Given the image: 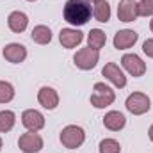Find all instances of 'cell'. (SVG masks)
<instances>
[{
	"mask_svg": "<svg viewBox=\"0 0 153 153\" xmlns=\"http://www.w3.org/2000/svg\"><path fill=\"white\" fill-rule=\"evenodd\" d=\"M98 61H100V52H98V50H93V48H89V46L76 50V53L73 55L75 66L78 70H84V71L93 70V68L98 64Z\"/></svg>",
	"mask_w": 153,
	"mask_h": 153,
	"instance_id": "cell-5",
	"label": "cell"
},
{
	"mask_svg": "<svg viewBox=\"0 0 153 153\" xmlns=\"http://www.w3.org/2000/svg\"><path fill=\"white\" fill-rule=\"evenodd\" d=\"M121 66L132 76H143L146 73V62L137 53H125L121 57Z\"/></svg>",
	"mask_w": 153,
	"mask_h": 153,
	"instance_id": "cell-7",
	"label": "cell"
},
{
	"mask_svg": "<svg viewBox=\"0 0 153 153\" xmlns=\"http://www.w3.org/2000/svg\"><path fill=\"white\" fill-rule=\"evenodd\" d=\"M62 16L64 20L73 25V27H82L85 25L91 16H93V7L89 2L85 0H68L64 4V9H62Z\"/></svg>",
	"mask_w": 153,
	"mask_h": 153,
	"instance_id": "cell-1",
	"label": "cell"
},
{
	"mask_svg": "<svg viewBox=\"0 0 153 153\" xmlns=\"http://www.w3.org/2000/svg\"><path fill=\"white\" fill-rule=\"evenodd\" d=\"M102 75L105 76L109 82H112L116 87H119V89H123L126 85V76H125L123 70L116 62H107L103 66V70H102Z\"/></svg>",
	"mask_w": 153,
	"mask_h": 153,
	"instance_id": "cell-12",
	"label": "cell"
},
{
	"mask_svg": "<svg viewBox=\"0 0 153 153\" xmlns=\"http://www.w3.org/2000/svg\"><path fill=\"white\" fill-rule=\"evenodd\" d=\"M125 125H126V117H125L123 112H119V111H111V112H107V114L103 116V126L107 130H111V132L123 130Z\"/></svg>",
	"mask_w": 153,
	"mask_h": 153,
	"instance_id": "cell-16",
	"label": "cell"
},
{
	"mask_svg": "<svg viewBox=\"0 0 153 153\" xmlns=\"http://www.w3.org/2000/svg\"><path fill=\"white\" fill-rule=\"evenodd\" d=\"M27 2H36V0H27Z\"/></svg>",
	"mask_w": 153,
	"mask_h": 153,
	"instance_id": "cell-29",
	"label": "cell"
},
{
	"mask_svg": "<svg viewBox=\"0 0 153 153\" xmlns=\"http://www.w3.org/2000/svg\"><path fill=\"white\" fill-rule=\"evenodd\" d=\"M59 41L64 48H76L84 41V34L78 29H62L59 32Z\"/></svg>",
	"mask_w": 153,
	"mask_h": 153,
	"instance_id": "cell-15",
	"label": "cell"
},
{
	"mask_svg": "<svg viewBox=\"0 0 153 153\" xmlns=\"http://www.w3.org/2000/svg\"><path fill=\"white\" fill-rule=\"evenodd\" d=\"M2 55H4L5 61H9L13 64H20L27 59V48L20 43H9V45L4 46Z\"/></svg>",
	"mask_w": 153,
	"mask_h": 153,
	"instance_id": "cell-10",
	"label": "cell"
},
{
	"mask_svg": "<svg viewBox=\"0 0 153 153\" xmlns=\"http://www.w3.org/2000/svg\"><path fill=\"white\" fill-rule=\"evenodd\" d=\"M14 87L11 82H5V80H0V103H9L13 102L14 98Z\"/></svg>",
	"mask_w": 153,
	"mask_h": 153,
	"instance_id": "cell-21",
	"label": "cell"
},
{
	"mask_svg": "<svg viewBox=\"0 0 153 153\" xmlns=\"http://www.w3.org/2000/svg\"><path fill=\"white\" fill-rule=\"evenodd\" d=\"M85 2H96V0H85Z\"/></svg>",
	"mask_w": 153,
	"mask_h": 153,
	"instance_id": "cell-28",
	"label": "cell"
},
{
	"mask_svg": "<svg viewBox=\"0 0 153 153\" xmlns=\"http://www.w3.org/2000/svg\"><path fill=\"white\" fill-rule=\"evenodd\" d=\"M105 43H107V36H105L103 30H100V29H91V32L87 34V46H89V48L100 52V50L105 46Z\"/></svg>",
	"mask_w": 153,
	"mask_h": 153,
	"instance_id": "cell-18",
	"label": "cell"
},
{
	"mask_svg": "<svg viewBox=\"0 0 153 153\" xmlns=\"http://www.w3.org/2000/svg\"><path fill=\"white\" fill-rule=\"evenodd\" d=\"M16 125V114L13 111H0V134H7Z\"/></svg>",
	"mask_w": 153,
	"mask_h": 153,
	"instance_id": "cell-20",
	"label": "cell"
},
{
	"mask_svg": "<svg viewBox=\"0 0 153 153\" xmlns=\"http://www.w3.org/2000/svg\"><path fill=\"white\" fill-rule=\"evenodd\" d=\"M125 107H126L128 112H132L134 116H143L152 109V100H150V96L144 94V93H132V94L126 98Z\"/></svg>",
	"mask_w": 153,
	"mask_h": 153,
	"instance_id": "cell-4",
	"label": "cell"
},
{
	"mask_svg": "<svg viewBox=\"0 0 153 153\" xmlns=\"http://www.w3.org/2000/svg\"><path fill=\"white\" fill-rule=\"evenodd\" d=\"M148 137H150V141L153 143V125L150 126V130H148Z\"/></svg>",
	"mask_w": 153,
	"mask_h": 153,
	"instance_id": "cell-25",
	"label": "cell"
},
{
	"mask_svg": "<svg viewBox=\"0 0 153 153\" xmlns=\"http://www.w3.org/2000/svg\"><path fill=\"white\" fill-rule=\"evenodd\" d=\"M30 38L38 45H48L52 41V30L46 25H36L32 29V32H30Z\"/></svg>",
	"mask_w": 153,
	"mask_h": 153,
	"instance_id": "cell-19",
	"label": "cell"
},
{
	"mask_svg": "<svg viewBox=\"0 0 153 153\" xmlns=\"http://www.w3.org/2000/svg\"><path fill=\"white\" fill-rule=\"evenodd\" d=\"M150 29H152V32H153V16H152V20H150Z\"/></svg>",
	"mask_w": 153,
	"mask_h": 153,
	"instance_id": "cell-26",
	"label": "cell"
},
{
	"mask_svg": "<svg viewBox=\"0 0 153 153\" xmlns=\"http://www.w3.org/2000/svg\"><path fill=\"white\" fill-rule=\"evenodd\" d=\"M22 125L29 132H39L45 128V116L36 109H27L22 114Z\"/></svg>",
	"mask_w": 153,
	"mask_h": 153,
	"instance_id": "cell-8",
	"label": "cell"
},
{
	"mask_svg": "<svg viewBox=\"0 0 153 153\" xmlns=\"http://www.w3.org/2000/svg\"><path fill=\"white\" fill-rule=\"evenodd\" d=\"M143 52H144L150 59H153V38L146 39V41L143 43Z\"/></svg>",
	"mask_w": 153,
	"mask_h": 153,
	"instance_id": "cell-24",
	"label": "cell"
},
{
	"mask_svg": "<svg viewBox=\"0 0 153 153\" xmlns=\"http://www.w3.org/2000/svg\"><path fill=\"white\" fill-rule=\"evenodd\" d=\"M111 14H112V11H111V4L107 0H96V2H93V16H94L96 22L107 23L111 20Z\"/></svg>",
	"mask_w": 153,
	"mask_h": 153,
	"instance_id": "cell-17",
	"label": "cell"
},
{
	"mask_svg": "<svg viewBox=\"0 0 153 153\" xmlns=\"http://www.w3.org/2000/svg\"><path fill=\"white\" fill-rule=\"evenodd\" d=\"M18 148L23 153H39L43 150V137L38 132L22 134L20 139H18Z\"/></svg>",
	"mask_w": 153,
	"mask_h": 153,
	"instance_id": "cell-6",
	"label": "cell"
},
{
	"mask_svg": "<svg viewBox=\"0 0 153 153\" xmlns=\"http://www.w3.org/2000/svg\"><path fill=\"white\" fill-rule=\"evenodd\" d=\"M137 39H139V34H137L135 30H132V29H123V30H117L114 34L112 43H114L116 50H128V48H132V46L137 43Z\"/></svg>",
	"mask_w": 153,
	"mask_h": 153,
	"instance_id": "cell-9",
	"label": "cell"
},
{
	"mask_svg": "<svg viewBox=\"0 0 153 153\" xmlns=\"http://www.w3.org/2000/svg\"><path fill=\"white\" fill-rule=\"evenodd\" d=\"M85 141V132L78 125H68L61 130V143L68 150H76L84 144Z\"/></svg>",
	"mask_w": 153,
	"mask_h": 153,
	"instance_id": "cell-3",
	"label": "cell"
},
{
	"mask_svg": "<svg viewBox=\"0 0 153 153\" xmlns=\"http://www.w3.org/2000/svg\"><path fill=\"white\" fill-rule=\"evenodd\" d=\"M137 14L139 16H153V0H139Z\"/></svg>",
	"mask_w": 153,
	"mask_h": 153,
	"instance_id": "cell-23",
	"label": "cell"
},
{
	"mask_svg": "<svg viewBox=\"0 0 153 153\" xmlns=\"http://www.w3.org/2000/svg\"><path fill=\"white\" fill-rule=\"evenodd\" d=\"M2 146H4V143H2V139H0V152H2Z\"/></svg>",
	"mask_w": 153,
	"mask_h": 153,
	"instance_id": "cell-27",
	"label": "cell"
},
{
	"mask_svg": "<svg viewBox=\"0 0 153 153\" xmlns=\"http://www.w3.org/2000/svg\"><path fill=\"white\" fill-rule=\"evenodd\" d=\"M38 102L43 109L53 111V109H57V105H59V94H57V91H55L53 87L43 85L38 91Z\"/></svg>",
	"mask_w": 153,
	"mask_h": 153,
	"instance_id": "cell-11",
	"label": "cell"
},
{
	"mask_svg": "<svg viewBox=\"0 0 153 153\" xmlns=\"http://www.w3.org/2000/svg\"><path fill=\"white\" fill-rule=\"evenodd\" d=\"M116 100V93L112 87H109L103 82H96L93 87V94H91V105L96 109H105L109 105H112Z\"/></svg>",
	"mask_w": 153,
	"mask_h": 153,
	"instance_id": "cell-2",
	"label": "cell"
},
{
	"mask_svg": "<svg viewBox=\"0 0 153 153\" xmlns=\"http://www.w3.org/2000/svg\"><path fill=\"white\" fill-rule=\"evenodd\" d=\"M117 18H119V22H125V23L135 22L139 18L137 2L135 0H121L119 5H117Z\"/></svg>",
	"mask_w": 153,
	"mask_h": 153,
	"instance_id": "cell-13",
	"label": "cell"
},
{
	"mask_svg": "<svg viewBox=\"0 0 153 153\" xmlns=\"http://www.w3.org/2000/svg\"><path fill=\"white\" fill-rule=\"evenodd\" d=\"M7 25L14 34H22L29 27V16L25 13H22V11H13L7 16Z\"/></svg>",
	"mask_w": 153,
	"mask_h": 153,
	"instance_id": "cell-14",
	"label": "cell"
},
{
	"mask_svg": "<svg viewBox=\"0 0 153 153\" xmlns=\"http://www.w3.org/2000/svg\"><path fill=\"white\" fill-rule=\"evenodd\" d=\"M100 153H121V144L116 141V139H103L100 141V146H98Z\"/></svg>",
	"mask_w": 153,
	"mask_h": 153,
	"instance_id": "cell-22",
	"label": "cell"
}]
</instances>
